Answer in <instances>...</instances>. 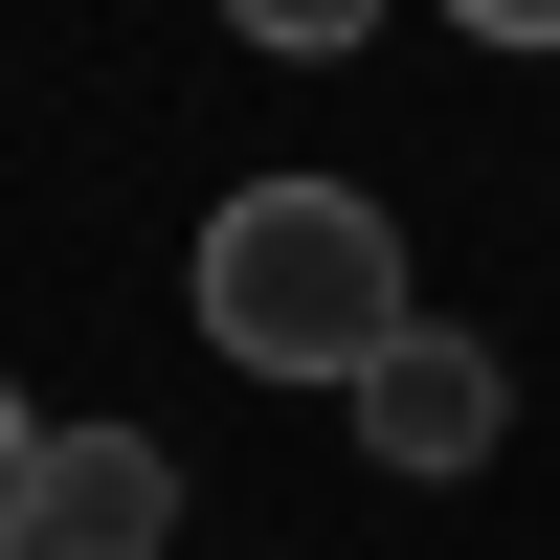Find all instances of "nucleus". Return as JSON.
<instances>
[{
    "instance_id": "nucleus-3",
    "label": "nucleus",
    "mask_w": 560,
    "mask_h": 560,
    "mask_svg": "<svg viewBox=\"0 0 560 560\" xmlns=\"http://www.w3.org/2000/svg\"><path fill=\"white\" fill-rule=\"evenodd\" d=\"M158 538H179V471H158V427H45L23 560H158Z\"/></svg>"
},
{
    "instance_id": "nucleus-4",
    "label": "nucleus",
    "mask_w": 560,
    "mask_h": 560,
    "mask_svg": "<svg viewBox=\"0 0 560 560\" xmlns=\"http://www.w3.org/2000/svg\"><path fill=\"white\" fill-rule=\"evenodd\" d=\"M224 23H247V45H292V68H337V45L382 23V0H224Z\"/></svg>"
},
{
    "instance_id": "nucleus-5",
    "label": "nucleus",
    "mask_w": 560,
    "mask_h": 560,
    "mask_svg": "<svg viewBox=\"0 0 560 560\" xmlns=\"http://www.w3.org/2000/svg\"><path fill=\"white\" fill-rule=\"evenodd\" d=\"M23 493H45V427H23V404H0V538H23Z\"/></svg>"
},
{
    "instance_id": "nucleus-2",
    "label": "nucleus",
    "mask_w": 560,
    "mask_h": 560,
    "mask_svg": "<svg viewBox=\"0 0 560 560\" xmlns=\"http://www.w3.org/2000/svg\"><path fill=\"white\" fill-rule=\"evenodd\" d=\"M359 448H382V471H493V448H516V382H493V337H448V314H427V337H404L382 359V382H359Z\"/></svg>"
},
{
    "instance_id": "nucleus-1",
    "label": "nucleus",
    "mask_w": 560,
    "mask_h": 560,
    "mask_svg": "<svg viewBox=\"0 0 560 560\" xmlns=\"http://www.w3.org/2000/svg\"><path fill=\"white\" fill-rule=\"evenodd\" d=\"M202 337L247 359V382H382L427 314H404V224L359 202V179H247V202L202 224Z\"/></svg>"
},
{
    "instance_id": "nucleus-6",
    "label": "nucleus",
    "mask_w": 560,
    "mask_h": 560,
    "mask_svg": "<svg viewBox=\"0 0 560 560\" xmlns=\"http://www.w3.org/2000/svg\"><path fill=\"white\" fill-rule=\"evenodd\" d=\"M448 23H471V45H560V0H448Z\"/></svg>"
},
{
    "instance_id": "nucleus-7",
    "label": "nucleus",
    "mask_w": 560,
    "mask_h": 560,
    "mask_svg": "<svg viewBox=\"0 0 560 560\" xmlns=\"http://www.w3.org/2000/svg\"><path fill=\"white\" fill-rule=\"evenodd\" d=\"M0 560H23V538H0Z\"/></svg>"
}]
</instances>
